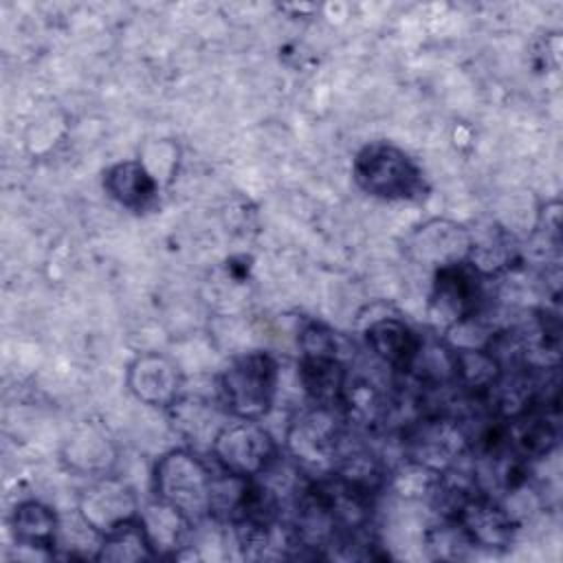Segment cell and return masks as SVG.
Here are the masks:
<instances>
[{
	"label": "cell",
	"mask_w": 563,
	"mask_h": 563,
	"mask_svg": "<svg viewBox=\"0 0 563 563\" xmlns=\"http://www.w3.org/2000/svg\"><path fill=\"white\" fill-rule=\"evenodd\" d=\"M279 365L271 352H242L235 354L220 372L218 400L231 418L262 420L275 405Z\"/></svg>",
	"instance_id": "1"
},
{
	"label": "cell",
	"mask_w": 563,
	"mask_h": 563,
	"mask_svg": "<svg viewBox=\"0 0 563 563\" xmlns=\"http://www.w3.org/2000/svg\"><path fill=\"white\" fill-rule=\"evenodd\" d=\"M352 178L372 198L389 202H416L427 196V180L418 163L387 141H372L356 152Z\"/></svg>",
	"instance_id": "2"
},
{
	"label": "cell",
	"mask_w": 563,
	"mask_h": 563,
	"mask_svg": "<svg viewBox=\"0 0 563 563\" xmlns=\"http://www.w3.org/2000/svg\"><path fill=\"white\" fill-rule=\"evenodd\" d=\"M213 473L191 449H172L163 453L152 471L156 499L183 512L194 526L211 517Z\"/></svg>",
	"instance_id": "3"
},
{
	"label": "cell",
	"mask_w": 563,
	"mask_h": 563,
	"mask_svg": "<svg viewBox=\"0 0 563 563\" xmlns=\"http://www.w3.org/2000/svg\"><path fill=\"white\" fill-rule=\"evenodd\" d=\"M222 471L240 477H257L279 457V444L262 420L224 422L209 449Z\"/></svg>",
	"instance_id": "4"
},
{
	"label": "cell",
	"mask_w": 563,
	"mask_h": 563,
	"mask_svg": "<svg viewBox=\"0 0 563 563\" xmlns=\"http://www.w3.org/2000/svg\"><path fill=\"white\" fill-rule=\"evenodd\" d=\"M484 279L468 260L435 268L429 295L431 321L449 330L477 314L484 297Z\"/></svg>",
	"instance_id": "5"
},
{
	"label": "cell",
	"mask_w": 563,
	"mask_h": 563,
	"mask_svg": "<svg viewBox=\"0 0 563 563\" xmlns=\"http://www.w3.org/2000/svg\"><path fill=\"white\" fill-rule=\"evenodd\" d=\"M141 504L136 493L117 475L92 477L77 499L79 521L99 539L101 534L139 519Z\"/></svg>",
	"instance_id": "6"
},
{
	"label": "cell",
	"mask_w": 563,
	"mask_h": 563,
	"mask_svg": "<svg viewBox=\"0 0 563 563\" xmlns=\"http://www.w3.org/2000/svg\"><path fill=\"white\" fill-rule=\"evenodd\" d=\"M402 444L411 464L438 475L455 466L464 455L468 440L455 420L431 416L409 427Z\"/></svg>",
	"instance_id": "7"
},
{
	"label": "cell",
	"mask_w": 563,
	"mask_h": 563,
	"mask_svg": "<svg viewBox=\"0 0 563 563\" xmlns=\"http://www.w3.org/2000/svg\"><path fill=\"white\" fill-rule=\"evenodd\" d=\"M339 446V422L334 407H319L297 416L286 431L288 455L297 464L306 466H328L334 462Z\"/></svg>",
	"instance_id": "8"
},
{
	"label": "cell",
	"mask_w": 563,
	"mask_h": 563,
	"mask_svg": "<svg viewBox=\"0 0 563 563\" xmlns=\"http://www.w3.org/2000/svg\"><path fill=\"white\" fill-rule=\"evenodd\" d=\"M130 394L150 407L167 409L183 394V376L178 365L158 352L139 354L125 374Z\"/></svg>",
	"instance_id": "9"
},
{
	"label": "cell",
	"mask_w": 563,
	"mask_h": 563,
	"mask_svg": "<svg viewBox=\"0 0 563 563\" xmlns=\"http://www.w3.org/2000/svg\"><path fill=\"white\" fill-rule=\"evenodd\" d=\"M409 253L433 268L451 266L468 260L471 229L453 220L433 218L420 224L409 238Z\"/></svg>",
	"instance_id": "10"
},
{
	"label": "cell",
	"mask_w": 563,
	"mask_h": 563,
	"mask_svg": "<svg viewBox=\"0 0 563 563\" xmlns=\"http://www.w3.org/2000/svg\"><path fill=\"white\" fill-rule=\"evenodd\" d=\"M453 521L460 523L473 548H508L517 532V521L510 510L484 493H475Z\"/></svg>",
	"instance_id": "11"
},
{
	"label": "cell",
	"mask_w": 563,
	"mask_h": 563,
	"mask_svg": "<svg viewBox=\"0 0 563 563\" xmlns=\"http://www.w3.org/2000/svg\"><path fill=\"white\" fill-rule=\"evenodd\" d=\"M367 347L394 369H409L420 352V334L398 317H376L365 325Z\"/></svg>",
	"instance_id": "12"
},
{
	"label": "cell",
	"mask_w": 563,
	"mask_h": 563,
	"mask_svg": "<svg viewBox=\"0 0 563 563\" xmlns=\"http://www.w3.org/2000/svg\"><path fill=\"white\" fill-rule=\"evenodd\" d=\"M62 460L73 473L101 477L108 475L117 464V449L103 429L84 424L75 429L64 442Z\"/></svg>",
	"instance_id": "13"
},
{
	"label": "cell",
	"mask_w": 563,
	"mask_h": 563,
	"mask_svg": "<svg viewBox=\"0 0 563 563\" xmlns=\"http://www.w3.org/2000/svg\"><path fill=\"white\" fill-rule=\"evenodd\" d=\"M106 194L130 211H145L154 205L161 183L141 158L114 163L103 174Z\"/></svg>",
	"instance_id": "14"
},
{
	"label": "cell",
	"mask_w": 563,
	"mask_h": 563,
	"mask_svg": "<svg viewBox=\"0 0 563 563\" xmlns=\"http://www.w3.org/2000/svg\"><path fill=\"white\" fill-rule=\"evenodd\" d=\"M139 517L156 556H178V552L187 548L194 523L169 504L154 499L141 508Z\"/></svg>",
	"instance_id": "15"
},
{
	"label": "cell",
	"mask_w": 563,
	"mask_h": 563,
	"mask_svg": "<svg viewBox=\"0 0 563 563\" xmlns=\"http://www.w3.org/2000/svg\"><path fill=\"white\" fill-rule=\"evenodd\" d=\"M11 534L13 541L22 548H33L35 552L53 554L57 545L59 519L53 508L42 501L29 499L13 508L11 512Z\"/></svg>",
	"instance_id": "16"
},
{
	"label": "cell",
	"mask_w": 563,
	"mask_h": 563,
	"mask_svg": "<svg viewBox=\"0 0 563 563\" xmlns=\"http://www.w3.org/2000/svg\"><path fill=\"white\" fill-rule=\"evenodd\" d=\"M345 365L336 356H301L299 380L312 405L339 407L345 398Z\"/></svg>",
	"instance_id": "17"
},
{
	"label": "cell",
	"mask_w": 563,
	"mask_h": 563,
	"mask_svg": "<svg viewBox=\"0 0 563 563\" xmlns=\"http://www.w3.org/2000/svg\"><path fill=\"white\" fill-rule=\"evenodd\" d=\"M97 561H150L156 559L145 528L139 519H132L106 534L97 543Z\"/></svg>",
	"instance_id": "18"
},
{
	"label": "cell",
	"mask_w": 563,
	"mask_h": 563,
	"mask_svg": "<svg viewBox=\"0 0 563 563\" xmlns=\"http://www.w3.org/2000/svg\"><path fill=\"white\" fill-rule=\"evenodd\" d=\"M169 413V420L174 429L187 440V442H211L218 435V431H211V422H216L213 402L200 398V396H187L180 394L172 407L165 409Z\"/></svg>",
	"instance_id": "19"
}]
</instances>
